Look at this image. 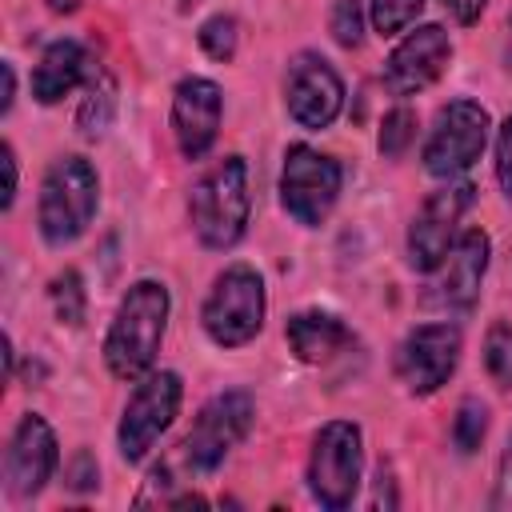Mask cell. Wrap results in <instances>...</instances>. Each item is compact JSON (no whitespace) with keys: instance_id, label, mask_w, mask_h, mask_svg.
<instances>
[{"instance_id":"7c38bea8","label":"cell","mask_w":512,"mask_h":512,"mask_svg":"<svg viewBox=\"0 0 512 512\" xmlns=\"http://www.w3.org/2000/svg\"><path fill=\"white\" fill-rule=\"evenodd\" d=\"M284 108L308 132L328 128L344 108L340 72L320 52H296L288 60V72H284Z\"/></svg>"},{"instance_id":"836d02e7","label":"cell","mask_w":512,"mask_h":512,"mask_svg":"<svg viewBox=\"0 0 512 512\" xmlns=\"http://www.w3.org/2000/svg\"><path fill=\"white\" fill-rule=\"evenodd\" d=\"M504 60H508V68H512V16H508V40H504Z\"/></svg>"},{"instance_id":"44dd1931","label":"cell","mask_w":512,"mask_h":512,"mask_svg":"<svg viewBox=\"0 0 512 512\" xmlns=\"http://www.w3.org/2000/svg\"><path fill=\"white\" fill-rule=\"evenodd\" d=\"M484 372L496 388H512V324L492 320L484 332Z\"/></svg>"},{"instance_id":"6da1fadb","label":"cell","mask_w":512,"mask_h":512,"mask_svg":"<svg viewBox=\"0 0 512 512\" xmlns=\"http://www.w3.org/2000/svg\"><path fill=\"white\" fill-rule=\"evenodd\" d=\"M168 312H172V296L160 280H136L120 296L104 336V364L116 380H140L152 372L168 332Z\"/></svg>"},{"instance_id":"603a6c76","label":"cell","mask_w":512,"mask_h":512,"mask_svg":"<svg viewBox=\"0 0 512 512\" xmlns=\"http://www.w3.org/2000/svg\"><path fill=\"white\" fill-rule=\"evenodd\" d=\"M412 140H416V112L404 108V104H396L392 112H384L380 136H376L380 156H384V160H400V156L412 148Z\"/></svg>"},{"instance_id":"2e32d148","label":"cell","mask_w":512,"mask_h":512,"mask_svg":"<svg viewBox=\"0 0 512 512\" xmlns=\"http://www.w3.org/2000/svg\"><path fill=\"white\" fill-rule=\"evenodd\" d=\"M488 252H492V240L484 228H468L456 236V244L448 248V256L436 264V292L432 300L452 308V312H472L476 300H480V284H484V272H488Z\"/></svg>"},{"instance_id":"4fadbf2b","label":"cell","mask_w":512,"mask_h":512,"mask_svg":"<svg viewBox=\"0 0 512 512\" xmlns=\"http://www.w3.org/2000/svg\"><path fill=\"white\" fill-rule=\"evenodd\" d=\"M448 60H452V36H448V28L444 24H420V28H412L388 52L380 80H384V88L392 96L404 100V96H416L428 84H436L444 76Z\"/></svg>"},{"instance_id":"cb8c5ba5","label":"cell","mask_w":512,"mask_h":512,"mask_svg":"<svg viewBox=\"0 0 512 512\" xmlns=\"http://www.w3.org/2000/svg\"><path fill=\"white\" fill-rule=\"evenodd\" d=\"M196 40H200V48H204L212 60L228 64V60L236 56V44H240V24H236L232 12H216V16H208V20L196 28Z\"/></svg>"},{"instance_id":"d4e9b609","label":"cell","mask_w":512,"mask_h":512,"mask_svg":"<svg viewBox=\"0 0 512 512\" xmlns=\"http://www.w3.org/2000/svg\"><path fill=\"white\" fill-rule=\"evenodd\" d=\"M424 12V0H368V20L380 36L404 32Z\"/></svg>"},{"instance_id":"9c48e42d","label":"cell","mask_w":512,"mask_h":512,"mask_svg":"<svg viewBox=\"0 0 512 512\" xmlns=\"http://www.w3.org/2000/svg\"><path fill=\"white\" fill-rule=\"evenodd\" d=\"M340 180L344 172L332 156H324L312 144H288L284 168H280V204L296 224L316 228L328 220L340 196Z\"/></svg>"},{"instance_id":"4dcf8cb0","label":"cell","mask_w":512,"mask_h":512,"mask_svg":"<svg viewBox=\"0 0 512 512\" xmlns=\"http://www.w3.org/2000/svg\"><path fill=\"white\" fill-rule=\"evenodd\" d=\"M0 156H4V208H12V200H16V152L8 140H4Z\"/></svg>"},{"instance_id":"7a4b0ae2","label":"cell","mask_w":512,"mask_h":512,"mask_svg":"<svg viewBox=\"0 0 512 512\" xmlns=\"http://www.w3.org/2000/svg\"><path fill=\"white\" fill-rule=\"evenodd\" d=\"M252 216V192H248V164L244 156L228 152L212 168L200 172V180L188 192V220L204 248L228 252L244 240Z\"/></svg>"},{"instance_id":"5bb4252c","label":"cell","mask_w":512,"mask_h":512,"mask_svg":"<svg viewBox=\"0 0 512 512\" xmlns=\"http://www.w3.org/2000/svg\"><path fill=\"white\" fill-rule=\"evenodd\" d=\"M60 464V444L56 432L48 428L44 416L28 412L20 416V424L8 436V452H4V488L16 500H32L44 492V484L52 480Z\"/></svg>"},{"instance_id":"83f0119b","label":"cell","mask_w":512,"mask_h":512,"mask_svg":"<svg viewBox=\"0 0 512 512\" xmlns=\"http://www.w3.org/2000/svg\"><path fill=\"white\" fill-rule=\"evenodd\" d=\"M96 480H100V468H96L92 452H84V448H80V452L72 456V464H68V484L84 492V488H96Z\"/></svg>"},{"instance_id":"484cf974","label":"cell","mask_w":512,"mask_h":512,"mask_svg":"<svg viewBox=\"0 0 512 512\" xmlns=\"http://www.w3.org/2000/svg\"><path fill=\"white\" fill-rule=\"evenodd\" d=\"M328 32L340 48L364 44V0H336L328 12Z\"/></svg>"},{"instance_id":"9a60e30c","label":"cell","mask_w":512,"mask_h":512,"mask_svg":"<svg viewBox=\"0 0 512 512\" xmlns=\"http://www.w3.org/2000/svg\"><path fill=\"white\" fill-rule=\"evenodd\" d=\"M224 120V92L208 76H184L172 88V136L184 160L208 156V148L220 136Z\"/></svg>"},{"instance_id":"30bf717a","label":"cell","mask_w":512,"mask_h":512,"mask_svg":"<svg viewBox=\"0 0 512 512\" xmlns=\"http://www.w3.org/2000/svg\"><path fill=\"white\" fill-rule=\"evenodd\" d=\"M476 200V184L472 180H444V188H436L420 212L408 224V264L416 272H436V264L448 256V248L460 236V220Z\"/></svg>"},{"instance_id":"277c9868","label":"cell","mask_w":512,"mask_h":512,"mask_svg":"<svg viewBox=\"0 0 512 512\" xmlns=\"http://www.w3.org/2000/svg\"><path fill=\"white\" fill-rule=\"evenodd\" d=\"M264 312H268L264 276L252 264H228L204 296L200 324L216 348H244L264 328Z\"/></svg>"},{"instance_id":"f546056e","label":"cell","mask_w":512,"mask_h":512,"mask_svg":"<svg viewBox=\"0 0 512 512\" xmlns=\"http://www.w3.org/2000/svg\"><path fill=\"white\" fill-rule=\"evenodd\" d=\"M440 4H444V12H448L456 24H464V28H468V24H476V20H480V12L488 8V0H440Z\"/></svg>"},{"instance_id":"3957f363","label":"cell","mask_w":512,"mask_h":512,"mask_svg":"<svg viewBox=\"0 0 512 512\" xmlns=\"http://www.w3.org/2000/svg\"><path fill=\"white\" fill-rule=\"evenodd\" d=\"M100 208V180L84 156H60L48 164L36 200V228L44 244L64 248L88 232Z\"/></svg>"},{"instance_id":"1f68e13d","label":"cell","mask_w":512,"mask_h":512,"mask_svg":"<svg viewBox=\"0 0 512 512\" xmlns=\"http://www.w3.org/2000/svg\"><path fill=\"white\" fill-rule=\"evenodd\" d=\"M0 72H4V100H0V112L8 116V112H12V100H16V72H12V64H4Z\"/></svg>"},{"instance_id":"4316f807","label":"cell","mask_w":512,"mask_h":512,"mask_svg":"<svg viewBox=\"0 0 512 512\" xmlns=\"http://www.w3.org/2000/svg\"><path fill=\"white\" fill-rule=\"evenodd\" d=\"M496 180H500V192L512 200V116H504L496 132Z\"/></svg>"},{"instance_id":"ffe728a7","label":"cell","mask_w":512,"mask_h":512,"mask_svg":"<svg viewBox=\"0 0 512 512\" xmlns=\"http://www.w3.org/2000/svg\"><path fill=\"white\" fill-rule=\"evenodd\" d=\"M48 300H52V312H56L60 324H68V328H80V324H84L88 300H84V280H80L76 268H64L60 276H52Z\"/></svg>"},{"instance_id":"e0dca14e","label":"cell","mask_w":512,"mask_h":512,"mask_svg":"<svg viewBox=\"0 0 512 512\" xmlns=\"http://www.w3.org/2000/svg\"><path fill=\"white\" fill-rule=\"evenodd\" d=\"M92 68L96 64H92V56H88V48L80 40H72V36L52 40L40 52L36 68H32V96H36V104H60L80 84H88Z\"/></svg>"},{"instance_id":"f1b7e54d","label":"cell","mask_w":512,"mask_h":512,"mask_svg":"<svg viewBox=\"0 0 512 512\" xmlns=\"http://www.w3.org/2000/svg\"><path fill=\"white\" fill-rule=\"evenodd\" d=\"M496 508H512V436H508V448L500 456V480H496V496H492Z\"/></svg>"},{"instance_id":"5b68a950","label":"cell","mask_w":512,"mask_h":512,"mask_svg":"<svg viewBox=\"0 0 512 512\" xmlns=\"http://www.w3.org/2000/svg\"><path fill=\"white\" fill-rule=\"evenodd\" d=\"M252 420H256V400H252L244 388L216 392V396L196 412L188 436H184L180 448H176V460H180L192 476L216 472V468L236 452V444L252 432Z\"/></svg>"},{"instance_id":"ac0fdd59","label":"cell","mask_w":512,"mask_h":512,"mask_svg":"<svg viewBox=\"0 0 512 512\" xmlns=\"http://www.w3.org/2000/svg\"><path fill=\"white\" fill-rule=\"evenodd\" d=\"M284 340H288V348H292V356H296L300 364H324V360H332L340 348L352 344V332L344 328L340 316L320 312V308H308V312L288 316Z\"/></svg>"},{"instance_id":"ba28073f","label":"cell","mask_w":512,"mask_h":512,"mask_svg":"<svg viewBox=\"0 0 512 512\" xmlns=\"http://www.w3.org/2000/svg\"><path fill=\"white\" fill-rule=\"evenodd\" d=\"M180 396H184V384L168 368L136 380L128 404H124L120 428H116V448L128 464H140L156 448V440L172 428V420L180 412Z\"/></svg>"},{"instance_id":"d6986e66","label":"cell","mask_w":512,"mask_h":512,"mask_svg":"<svg viewBox=\"0 0 512 512\" xmlns=\"http://www.w3.org/2000/svg\"><path fill=\"white\" fill-rule=\"evenodd\" d=\"M112 104H116V84H112V76H104L100 68H92V76H88V96H84L80 116H76L80 132H84V136H100V132L108 128V120H112Z\"/></svg>"},{"instance_id":"7402d4cb","label":"cell","mask_w":512,"mask_h":512,"mask_svg":"<svg viewBox=\"0 0 512 512\" xmlns=\"http://www.w3.org/2000/svg\"><path fill=\"white\" fill-rule=\"evenodd\" d=\"M488 436V404L476 400V396H464L460 408H456V420H452V444L460 456H472Z\"/></svg>"},{"instance_id":"52a82bcc","label":"cell","mask_w":512,"mask_h":512,"mask_svg":"<svg viewBox=\"0 0 512 512\" xmlns=\"http://www.w3.org/2000/svg\"><path fill=\"white\" fill-rule=\"evenodd\" d=\"M364 476V436L352 420H328L308 452V492L320 508H348Z\"/></svg>"},{"instance_id":"d6a6232c","label":"cell","mask_w":512,"mask_h":512,"mask_svg":"<svg viewBox=\"0 0 512 512\" xmlns=\"http://www.w3.org/2000/svg\"><path fill=\"white\" fill-rule=\"evenodd\" d=\"M76 8H80V0H48V12H56V16L76 12Z\"/></svg>"},{"instance_id":"8992f818","label":"cell","mask_w":512,"mask_h":512,"mask_svg":"<svg viewBox=\"0 0 512 512\" xmlns=\"http://www.w3.org/2000/svg\"><path fill=\"white\" fill-rule=\"evenodd\" d=\"M488 128H492V116L484 104L476 100H448L432 128H428V140L420 148V160H424V172L436 176V180H456L464 176L488 148Z\"/></svg>"},{"instance_id":"8fae6325","label":"cell","mask_w":512,"mask_h":512,"mask_svg":"<svg viewBox=\"0 0 512 512\" xmlns=\"http://www.w3.org/2000/svg\"><path fill=\"white\" fill-rule=\"evenodd\" d=\"M460 328L440 320V324H416L400 348H396V376L412 396H432L444 388L460 364Z\"/></svg>"}]
</instances>
